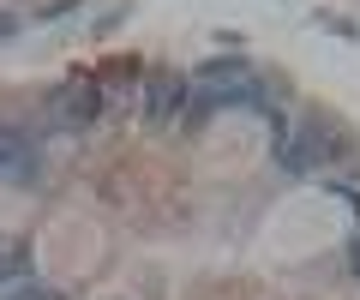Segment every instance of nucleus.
I'll use <instances>...</instances> for the list:
<instances>
[{"label":"nucleus","instance_id":"nucleus-5","mask_svg":"<svg viewBox=\"0 0 360 300\" xmlns=\"http://www.w3.org/2000/svg\"><path fill=\"white\" fill-rule=\"evenodd\" d=\"M6 300H60V288H49V282H18Z\"/></svg>","mask_w":360,"mask_h":300},{"label":"nucleus","instance_id":"nucleus-6","mask_svg":"<svg viewBox=\"0 0 360 300\" xmlns=\"http://www.w3.org/2000/svg\"><path fill=\"white\" fill-rule=\"evenodd\" d=\"M6 37H18V18H6V13H0V42H6Z\"/></svg>","mask_w":360,"mask_h":300},{"label":"nucleus","instance_id":"nucleus-4","mask_svg":"<svg viewBox=\"0 0 360 300\" xmlns=\"http://www.w3.org/2000/svg\"><path fill=\"white\" fill-rule=\"evenodd\" d=\"M180 103H186V84H180L174 72H150V79H144V115H150L156 126H162V120H174Z\"/></svg>","mask_w":360,"mask_h":300},{"label":"nucleus","instance_id":"nucleus-7","mask_svg":"<svg viewBox=\"0 0 360 300\" xmlns=\"http://www.w3.org/2000/svg\"><path fill=\"white\" fill-rule=\"evenodd\" d=\"M348 264H354V276H360V235H354V259H348Z\"/></svg>","mask_w":360,"mask_h":300},{"label":"nucleus","instance_id":"nucleus-2","mask_svg":"<svg viewBox=\"0 0 360 300\" xmlns=\"http://www.w3.org/2000/svg\"><path fill=\"white\" fill-rule=\"evenodd\" d=\"M96 115H103V91L90 79H72V84L54 91V120H60V126H90Z\"/></svg>","mask_w":360,"mask_h":300},{"label":"nucleus","instance_id":"nucleus-1","mask_svg":"<svg viewBox=\"0 0 360 300\" xmlns=\"http://www.w3.org/2000/svg\"><path fill=\"white\" fill-rule=\"evenodd\" d=\"M229 103H246V108H258V115H276L270 91L252 79L246 60H205V72H198V115L229 108Z\"/></svg>","mask_w":360,"mask_h":300},{"label":"nucleus","instance_id":"nucleus-3","mask_svg":"<svg viewBox=\"0 0 360 300\" xmlns=\"http://www.w3.org/2000/svg\"><path fill=\"white\" fill-rule=\"evenodd\" d=\"M0 181H37V144L18 126H0Z\"/></svg>","mask_w":360,"mask_h":300}]
</instances>
